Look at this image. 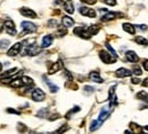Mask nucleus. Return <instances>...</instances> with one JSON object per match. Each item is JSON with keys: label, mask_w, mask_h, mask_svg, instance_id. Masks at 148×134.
I'll list each match as a JSON object with an SVG mask.
<instances>
[{"label": "nucleus", "mask_w": 148, "mask_h": 134, "mask_svg": "<svg viewBox=\"0 0 148 134\" xmlns=\"http://www.w3.org/2000/svg\"><path fill=\"white\" fill-rule=\"evenodd\" d=\"M22 25V29L24 30V33H29V32H36L37 31V26L36 24L31 23V22H27V21H24L21 23Z\"/></svg>", "instance_id": "7ed1b4c3"}, {"label": "nucleus", "mask_w": 148, "mask_h": 134, "mask_svg": "<svg viewBox=\"0 0 148 134\" xmlns=\"http://www.w3.org/2000/svg\"><path fill=\"white\" fill-rule=\"evenodd\" d=\"M64 9L69 13V14H73L74 13V7H73V5L71 3V1H67V2H65L64 5Z\"/></svg>", "instance_id": "f3484780"}, {"label": "nucleus", "mask_w": 148, "mask_h": 134, "mask_svg": "<svg viewBox=\"0 0 148 134\" xmlns=\"http://www.w3.org/2000/svg\"><path fill=\"white\" fill-rule=\"evenodd\" d=\"M21 14H22L23 16H26V17H32V19H36V17H37V14H36L32 9L26 8V7L21 8Z\"/></svg>", "instance_id": "6e6552de"}, {"label": "nucleus", "mask_w": 148, "mask_h": 134, "mask_svg": "<svg viewBox=\"0 0 148 134\" xmlns=\"http://www.w3.org/2000/svg\"><path fill=\"white\" fill-rule=\"evenodd\" d=\"M1 70H2V64L0 63V72H1Z\"/></svg>", "instance_id": "72a5a7b5"}, {"label": "nucleus", "mask_w": 148, "mask_h": 134, "mask_svg": "<svg viewBox=\"0 0 148 134\" xmlns=\"http://www.w3.org/2000/svg\"><path fill=\"white\" fill-rule=\"evenodd\" d=\"M21 47H22V45H21L19 42L15 44L14 46H12V47L8 49L7 54H8L9 56H16V55H18L19 52H21Z\"/></svg>", "instance_id": "0eeeda50"}, {"label": "nucleus", "mask_w": 148, "mask_h": 134, "mask_svg": "<svg viewBox=\"0 0 148 134\" xmlns=\"http://www.w3.org/2000/svg\"><path fill=\"white\" fill-rule=\"evenodd\" d=\"M131 81H132V84H139V83H140V80H139L138 78H132Z\"/></svg>", "instance_id": "c85d7f7f"}, {"label": "nucleus", "mask_w": 148, "mask_h": 134, "mask_svg": "<svg viewBox=\"0 0 148 134\" xmlns=\"http://www.w3.org/2000/svg\"><path fill=\"white\" fill-rule=\"evenodd\" d=\"M84 90H86V91H89V93H91V92L93 91V88L92 87H90V86H86Z\"/></svg>", "instance_id": "c756f323"}, {"label": "nucleus", "mask_w": 148, "mask_h": 134, "mask_svg": "<svg viewBox=\"0 0 148 134\" xmlns=\"http://www.w3.org/2000/svg\"><path fill=\"white\" fill-rule=\"evenodd\" d=\"M134 41H136L137 44H139V45H143V46H147L148 45V40L146 38H144V37H141V36L136 37Z\"/></svg>", "instance_id": "a211bd4d"}, {"label": "nucleus", "mask_w": 148, "mask_h": 134, "mask_svg": "<svg viewBox=\"0 0 148 134\" xmlns=\"http://www.w3.org/2000/svg\"><path fill=\"white\" fill-rule=\"evenodd\" d=\"M62 24H63V26H65V28H71V26L74 25V19H71V17H69V16H64V17L62 19Z\"/></svg>", "instance_id": "4468645a"}, {"label": "nucleus", "mask_w": 148, "mask_h": 134, "mask_svg": "<svg viewBox=\"0 0 148 134\" xmlns=\"http://www.w3.org/2000/svg\"><path fill=\"white\" fill-rule=\"evenodd\" d=\"M74 33L83 39H89L91 37V35L89 33L88 29H84V28H76V29H74Z\"/></svg>", "instance_id": "39448f33"}, {"label": "nucleus", "mask_w": 148, "mask_h": 134, "mask_svg": "<svg viewBox=\"0 0 148 134\" xmlns=\"http://www.w3.org/2000/svg\"><path fill=\"white\" fill-rule=\"evenodd\" d=\"M53 36H45L43 38H42V41H41V47H43V48H47V47H49L51 44H53Z\"/></svg>", "instance_id": "f8f14e48"}, {"label": "nucleus", "mask_w": 148, "mask_h": 134, "mask_svg": "<svg viewBox=\"0 0 148 134\" xmlns=\"http://www.w3.org/2000/svg\"><path fill=\"white\" fill-rule=\"evenodd\" d=\"M90 79L92 80V81H95V83H103V78L99 76V74L98 72H91L90 74Z\"/></svg>", "instance_id": "dca6fc26"}, {"label": "nucleus", "mask_w": 148, "mask_h": 134, "mask_svg": "<svg viewBox=\"0 0 148 134\" xmlns=\"http://www.w3.org/2000/svg\"><path fill=\"white\" fill-rule=\"evenodd\" d=\"M46 114H47V109H42L41 111H39L38 116H39V117H45V116H46Z\"/></svg>", "instance_id": "bb28decb"}, {"label": "nucleus", "mask_w": 148, "mask_h": 134, "mask_svg": "<svg viewBox=\"0 0 148 134\" xmlns=\"http://www.w3.org/2000/svg\"><path fill=\"white\" fill-rule=\"evenodd\" d=\"M133 72H134V75H137V76H140V75L143 74L141 69H140L138 65H134V67H133Z\"/></svg>", "instance_id": "5701e85b"}, {"label": "nucleus", "mask_w": 148, "mask_h": 134, "mask_svg": "<svg viewBox=\"0 0 148 134\" xmlns=\"http://www.w3.org/2000/svg\"><path fill=\"white\" fill-rule=\"evenodd\" d=\"M115 75H116V77H119V78H124V77H130L132 75V72H131L130 70H128V69L120 68V69L116 70Z\"/></svg>", "instance_id": "1a4fd4ad"}, {"label": "nucleus", "mask_w": 148, "mask_h": 134, "mask_svg": "<svg viewBox=\"0 0 148 134\" xmlns=\"http://www.w3.org/2000/svg\"><path fill=\"white\" fill-rule=\"evenodd\" d=\"M3 26H5V31H6L8 35H10V36L16 35V28H15V24H14L13 21H10V19L5 21Z\"/></svg>", "instance_id": "f257e3e1"}, {"label": "nucleus", "mask_w": 148, "mask_h": 134, "mask_svg": "<svg viewBox=\"0 0 148 134\" xmlns=\"http://www.w3.org/2000/svg\"><path fill=\"white\" fill-rule=\"evenodd\" d=\"M81 1L84 2V3H87V5H95L97 0H81Z\"/></svg>", "instance_id": "a878e982"}, {"label": "nucleus", "mask_w": 148, "mask_h": 134, "mask_svg": "<svg viewBox=\"0 0 148 134\" xmlns=\"http://www.w3.org/2000/svg\"><path fill=\"white\" fill-rule=\"evenodd\" d=\"M45 97H46V94H45V92H43L42 90H40V88L33 90V92H32V99H33L34 101L41 102V101L45 100Z\"/></svg>", "instance_id": "20e7f679"}, {"label": "nucleus", "mask_w": 148, "mask_h": 134, "mask_svg": "<svg viewBox=\"0 0 148 134\" xmlns=\"http://www.w3.org/2000/svg\"><path fill=\"white\" fill-rule=\"evenodd\" d=\"M123 30H124L125 32H128V33H131V35H133V33L136 32L134 26H133L132 24H130V23H124V24H123Z\"/></svg>", "instance_id": "2eb2a0df"}, {"label": "nucleus", "mask_w": 148, "mask_h": 134, "mask_svg": "<svg viewBox=\"0 0 148 134\" xmlns=\"http://www.w3.org/2000/svg\"><path fill=\"white\" fill-rule=\"evenodd\" d=\"M43 79L47 81V85H48V87L50 88V92H53V93H56V92H58V87H57L56 85H54L51 81L47 80V78H46V77H43Z\"/></svg>", "instance_id": "6ab92c4d"}, {"label": "nucleus", "mask_w": 148, "mask_h": 134, "mask_svg": "<svg viewBox=\"0 0 148 134\" xmlns=\"http://www.w3.org/2000/svg\"><path fill=\"white\" fill-rule=\"evenodd\" d=\"M143 67H144V69L148 71V60H144V62H143Z\"/></svg>", "instance_id": "cd10ccee"}, {"label": "nucleus", "mask_w": 148, "mask_h": 134, "mask_svg": "<svg viewBox=\"0 0 148 134\" xmlns=\"http://www.w3.org/2000/svg\"><path fill=\"white\" fill-rule=\"evenodd\" d=\"M67 1H70V0H67Z\"/></svg>", "instance_id": "c9c22d12"}, {"label": "nucleus", "mask_w": 148, "mask_h": 134, "mask_svg": "<svg viewBox=\"0 0 148 134\" xmlns=\"http://www.w3.org/2000/svg\"><path fill=\"white\" fill-rule=\"evenodd\" d=\"M99 56H100V60H101L104 63H106V64H111V63H114V62L116 61V58H115V56L108 54V53L105 52V51H101V52L99 53Z\"/></svg>", "instance_id": "f03ea898"}, {"label": "nucleus", "mask_w": 148, "mask_h": 134, "mask_svg": "<svg viewBox=\"0 0 148 134\" xmlns=\"http://www.w3.org/2000/svg\"><path fill=\"white\" fill-rule=\"evenodd\" d=\"M17 71V69H10V70H8V71H6L2 76H1V78H7V77H10L13 76V75H15L14 72H16Z\"/></svg>", "instance_id": "412c9836"}, {"label": "nucleus", "mask_w": 148, "mask_h": 134, "mask_svg": "<svg viewBox=\"0 0 148 134\" xmlns=\"http://www.w3.org/2000/svg\"><path fill=\"white\" fill-rule=\"evenodd\" d=\"M80 14H82L83 16H88V17H96V10L88 8V7H81L79 9Z\"/></svg>", "instance_id": "423d86ee"}, {"label": "nucleus", "mask_w": 148, "mask_h": 134, "mask_svg": "<svg viewBox=\"0 0 148 134\" xmlns=\"http://www.w3.org/2000/svg\"><path fill=\"white\" fill-rule=\"evenodd\" d=\"M104 2L108 6H115L116 5V0H104Z\"/></svg>", "instance_id": "393cba45"}, {"label": "nucleus", "mask_w": 148, "mask_h": 134, "mask_svg": "<svg viewBox=\"0 0 148 134\" xmlns=\"http://www.w3.org/2000/svg\"><path fill=\"white\" fill-rule=\"evenodd\" d=\"M10 85H12L13 87H15V88H18V87H22V86H24L22 78H18V79H15V80H13Z\"/></svg>", "instance_id": "aec40b11"}, {"label": "nucleus", "mask_w": 148, "mask_h": 134, "mask_svg": "<svg viewBox=\"0 0 148 134\" xmlns=\"http://www.w3.org/2000/svg\"><path fill=\"white\" fill-rule=\"evenodd\" d=\"M106 48H107V49H108V51L111 52V53H112V55H113V56H115V58H117V54H116V52L114 51V48L112 47V46H111V45H110V44H106Z\"/></svg>", "instance_id": "4be33fe9"}, {"label": "nucleus", "mask_w": 148, "mask_h": 134, "mask_svg": "<svg viewBox=\"0 0 148 134\" xmlns=\"http://www.w3.org/2000/svg\"><path fill=\"white\" fill-rule=\"evenodd\" d=\"M138 28L140 29V30H147V25H138Z\"/></svg>", "instance_id": "7c9ffc66"}, {"label": "nucleus", "mask_w": 148, "mask_h": 134, "mask_svg": "<svg viewBox=\"0 0 148 134\" xmlns=\"http://www.w3.org/2000/svg\"><path fill=\"white\" fill-rule=\"evenodd\" d=\"M8 45H9V41H8L7 39H5V40H2V41L0 42V48H6Z\"/></svg>", "instance_id": "b1692460"}, {"label": "nucleus", "mask_w": 148, "mask_h": 134, "mask_svg": "<svg viewBox=\"0 0 148 134\" xmlns=\"http://www.w3.org/2000/svg\"><path fill=\"white\" fill-rule=\"evenodd\" d=\"M62 68H63V62H62V61H57L56 63L53 64V67L49 69V75L56 74V72H57V71H59Z\"/></svg>", "instance_id": "9b49d317"}, {"label": "nucleus", "mask_w": 148, "mask_h": 134, "mask_svg": "<svg viewBox=\"0 0 148 134\" xmlns=\"http://www.w3.org/2000/svg\"><path fill=\"white\" fill-rule=\"evenodd\" d=\"M117 16H123L122 14H116V13H112V12H107L105 15L101 16L103 21H112V19H116Z\"/></svg>", "instance_id": "ddd939ff"}, {"label": "nucleus", "mask_w": 148, "mask_h": 134, "mask_svg": "<svg viewBox=\"0 0 148 134\" xmlns=\"http://www.w3.org/2000/svg\"><path fill=\"white\" fill-rule=\"evenodd\" d=\"M145 130H146V131H148V125H147V126H145Z\"/></svg>", "instance_id": "f704fd0d"}, {"label": "nucleus", "mask_w": 148, "mask_h": 134, "mask_svg": "<svg viewBox=\"0 0 148 134\" xmlns=\"http://www.w3.org/2000/svg\"><path fill=\"white\" fill-rule=\"evenodd\" d=\"M7 111H8V112H14V114H17V115H18V114H19L18 111H15V110H14V109H8V110H7Z\"/></svg>", "instance_id": "473e14b6"}, {"label": "nucleus", "mask_w": 148, "mask_h": 134, "mask_svg": "<svg viewBox=\"0 0 148 134\" xmlns=\"http://www.w3.org/2000/svg\"><path fill=\"white\" fill-rule=\"evenodd\" d=\"M143 84H144V86H146V87H148V78H146L144 81H143Z\"/></svg>", "instance_id": "2f4dec72"}, {"label": "nucleus", "mask_w": 148, "mask_h": 134, "mask_svg": "<svg viewBox=\"0 0 148 134\" xmlns=\"http://www.w3.org/2000/svg\"><path fill=\"white\" fill-rule=\"evenodd\" d=\"M125 58L127 60L131 62V63H137L138 61H139V58H138V55L133 52V51H129V52H127L125 53Z\"/></svg>", "instance_id": "9d476101"}]
</instances>
